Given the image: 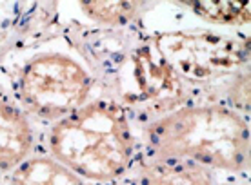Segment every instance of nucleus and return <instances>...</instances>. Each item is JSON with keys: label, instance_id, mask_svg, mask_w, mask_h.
<instances>
[{"label": "nucleus", "instance_id": "nucleus-1", "mask_svg": "<svg viewBox=\"0 0 251 185\" xmlns=\"http://www.w3.org/2000/svg\"><path fill=\"white\" fill-rule=\"evenodd\" d=\"M69 38L91 69L99 94L115 100L135 127L193 102L182 78L166 60L153 35L122 27L82 29Z\"/></svg>", "mask_w": 251, "mask_h": 185}, {"label": "nucleus", "instance_id": "nucleus-2", "mask_svg": "<svg viewBox=\"0 0 251 185\" xmlns=\"http://www.w3.org/2000/svg\"><path fill=\"white\" fill-rule=\"evenodd\" d=\"M138 153L182 158L213 173L250 178V120L219 102L193 100L137 127Z\"/></svg>", "mask_w": 251, "mask_h": 185}, {"label": "nucleus", "instance_id": "nucleus-3", "mask_svg": "<svg viewBox=\"0 0 251 185\" xmlns=\"http://www.w3.org/2000/svg\"><path fill=\"white\" fill-rule=\"evenodd\" d=\"M38 151L50 154L88 185H117L138 156L137 127L106 94L40 129Z\"/></svg>", "mask_w": 251, "mask_h": 185}, {"label": "nucleus", "instance_id": "nucleus-4", "mask_svg": "<svg viewBox=\"0 0 251 185\" xmlns=\"http://www.w3.org/2000/svg\"><path fill=\"white\" fill-rule=\"evenodd\" d=\"M4 94L38 131L58 122L89 102L97 91L91 69L73 42L53 37L13 51L0 62Z\"/></svg>", "mask_w": 251, "mask_h": 185}, {"label": "nucleus", "instance_id": "nucleus-5", "mask_svg": "<svg viewBox=\"0 0 251 185\" xmlns=\"http://www.w3.org/2000/svg\"><path fill=\"white\" fill-rule=\"evenodd\" d=\"M153 40L193 100L224 104L227 86L250 69V37L211 29H164Z\"/></svg>", "mask_w": 251, "mask_h": 185}, {"label": "nucleus", "instance_id": "nucleus-6", "mask_svg": "<svg viewBox=\"0 0 251 185\" xmlns=\"http://www.w3.org/2000/svg\"><path fill=\"white\" fill-rule=\"evenodd\" d=\"M220 176L211 169L182 158H135L131 169L117 185H215Z\"/></svg>", "mask_w": 251, "mask_h": 185}, {"label": "nucleus", "instance_id": "nucleus-7", "mask_svg": "<svg viewBox=\"0 0 251 185\" xmlns=\"http://www.w3.org/2000/svg\"><path fill=\"white\" fill-rule=\"evenodd\" d=\"M40 131L6 94H0V178L38 151Z\"/></svg>", "mask_w": 251, "mask_h": 185}, {"label": "nucleus", "instance_id": "nucleus-8", "mask_svg": "<svg viewBox=\"0 0 251 185\" xmlns=\"http://www.w3.org/2000/svg\"><path fill=\"white\" fill-rule=\"evenodd\" d=\"M4 185H88L50 154L37 151L4 176Z\"/></svg>", "mask_w": 251, "mask_h": 185}, {"label": "nucleus", "instance_id": "nucleus-9", "mask_svg": "<svg viewBox=\"0 0 251 185\" xmlns=\"http://www.w3.org/2000/svg\"><path fill=\"white\" fill-rule=\"evenodd\" d=\"M76 9L95 27L122 29L142 20L150 6L146 2H78Z\"/></svg>", "mask_w": 251, "mask_h": 185}, {"label": "nucleus", "instance_id": "nucleus-10", "mask_svg": "<svg viewBox=\"0 0 251 185\" xmlns=\"http://www.w3.org/2000/svg\"><path fill=\"white\" fill-rule=\"evenodd\" d=\"M180 6L207 24L220 27L248 25L251 19L250 2H180Z\"/></svg>", "mask_w": 251, "mask_h": 185}, {"label": "nucleus", "instance_id": "nucleus-11", "mask_svg": "<svg viewBox=\"0 0 251 185\" xmlns=\"http://www.w3.org/2000/svg\"><path fill=\"white\" fill-rule=\"evenodd\" d=\"M215 185H250V178H237V176H226L224 180H217Z\"/></svg>", "mask_w": 251, "mask_h": 185}, {"label": "nucleus", "instance_id": "nucleus-12", "mask_svg": "<svg viewBox=\"0 0 251 185\" xmlns=\"http://www.w3.org/2000/svg\"><path fill=\"white\" fill-rule=\"evenodd\" d=\"M0 94H4V86H2V78H0Z\"/></svg>", "mask_w": 251, "mask_h": 185}, {"label": "nucleus", "instance_id": "nucleus-13", "mask_svg": "<svg viewBox=\"0 0 251 185\" xmlns=\"http://www.w3.org/2000/svg\"><path fill=\"white\" fill-rule=\"evenodd\" d=\"M0 185H4V178H0Z\"/></svg>", "mask_w": 251, "mask_h": 185}]
</instances>
